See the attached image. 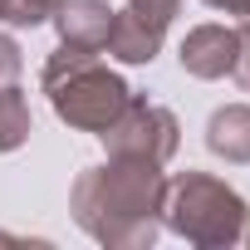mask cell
I'll use <instances>...</instances> for the list:
<instances>
[{
	"label": "cell",
	"mask_w": 250,
	"mask_h": 250,
	"mask_svg": "<svg viewBox=\"0 0 250 250\" xmlns=\"http://www.w3.org/2000/svg\"><path fill=\"white\" fill-rule=\"evenodd\" d=\"M162 201H167V172L157 162L113 157V152L83 167L69 187L74 226L108 250H147L162 235Z\"/></svg>",
	"instance_id": "obj_1"
},
{
	"label": "cell",
	"mask_w": 250,
	"mask_h": 250,
	"mask_svg": "<svg viewBox=\"0 0 250 250\" xmlns=\"http://www.w3.org/2000/svg\"><path fill=\"white\" fill-rule=\"evenodd\" d=\"M40 88H44V98H49L59 123H69L74 133H93V138L133 98L128 79H123L118 69H108L93 49H69V44H59L44 59Z\"/></svg>",
	"instance_id": "obj_2"
},
{
	"label": "cell",
	"mask_w": 250,
	"mask_h": 250,
	"mask_svg": "<svg viewBox=\"0 0 250 250\" xmlns=\"http://www.w3.org/2000/svg\"><path fill=\"white\" fill-rule=\"evenodd\" d=\"M250 226V201L216 172H177L167 177L162 230L182 235L196 250H230Z\"/></svg>",
	"instance_id": "obj_3"
},
{
	"label": "cell",
	"mask_w": 250,
	"mask_h": 250,
	"mask_svg": "<svg viewBox=\"0 0 250 250\" xmlns=\"http://www.w3.org/2000/svg\"><path fill=\"white\" fill-rule=\"evenodd\" d=\"M98 143H103V152H113V157H143V162L167 167V162L177 157V147H182V123H177V113H172L167 103L133 93L128 108H123L108 128L98 133Z\"/></svg>",
	"instance_id": "obj_4"
},
{
	"label": "cell",
	"mask_w": 250,
	"mask_h": 250,
	"mask_svg": "<svg viewBox=\"0 0 250 250\" xmlns=\"http://www.w3.org/2000/svg\"><path fill=\"white\" fill-rule=\"evenodd\" d=\"M235 49H240V25H221V20H206V25H191L177 44V64L182 74L191 79H230L235 69Z\"/></svg>",
	"instance_id": "obj_5"
},
{
	"label": "cell",
	"mask_w": 250,
	"mask_h": 250,
	"mask_svg": "<svg viewBox=\"0 0 250 250\" xmlns=\"http://www.w3.org/2000/svg\"><path fill=\"white\" fill-rule=\"evenodd\" d=\"M167 44V25L138 15V10H113V30L103 40V54L118 64H152Z\"/></svg>",
	"instance_id": "obj_6"
},
{
	"label": "cell",
	"mask_w": 250,
	"mask_h": 250,
	"mask_svg": "<svg viewBox=\"0 0 250 250\" xmlns=\"http://www.w3.org/2000/svg\"><path fill=\"white\" fill-rule=\"evenodd\" d=\"M49 25H54L59 44L103 54V40L113 30V5L108 0H59V10H54Z\"/></svg>",
	"instance_id": "obj_7"
},
{
	"label": "cell",
	"mask_w": 250,
	"mask_h": 250,
	"mask_svg": "<svg viewBox=\"0 0 250 250\" xmlns=\"http://www.w3.org/2000/svg\"><path fill=\"white\" fill-rule=\"evenodd\" d=\"M206 152L226 167H250V103H221L206 118Z\"/></svg>",
	"instance_id": "obj_8"
},
{
	"label": "cell",
	"mask_w": 250,
	"mask_h": 250,
	"mask_svg": "<svg viewBox=\"0 0 250 250\" xmlns=\"http://www.w3.org/2000/svg\"><path fill=\"white\" fill-rule=\"evenodd\" d=\"M35 133V113H30V98L20 83L0 88V152H20Z\"/></svg>",
	"instance_id": "obj_9"
},
{
	"label": "cell",
	"mask_w": 250,
	"mask_h": 250,
	"mask_svg": "<svg viewBox=\"0 0 250 250\" xmlns=\"http://www.w3.org/2000/svg\"><path fill=\"white\" fill-rule=\"evenodd\" d=\"M59 10V0H0V25L5 30H40Z\"/></svg>",
	"instance_id": "obj_10"
},
{
	"label": "cell",
	"mask_w": 250,
	"mask_h": 250,
	"mask_svg": "<svg viewBox=\"0 0 250 250\" xmlns=\"http://www.w3.org/2000/svg\"><path fill=\"white\" fill-rule=\"evenodd\" d=\"M20 74H25V54H20V40L0 25V88H10V83H20Z\"/></svg>",
	"instance_id": "obj_11"
},
{
	"label": "cell",
	"mask_w": 250,
	"mask_h": 250,
	"mask_svg": "<svg viewBox=\"0 0 250 250\" xmlns=\"http://www.w3.org/2000/svg\"><path fill=\"white\" fill-rule=\"evenodd\" d=\"M128 10H138V15H147L157 25H172L182 15V0H128Z\"/></svg>",
	"instance_id": "obj_12"
},
{
	"label": "cell",
	"mask_w": 250,
	"mask_h": 250,
	"mask_svg": "<svg viewBox=\"0 0 250 250\" xmlns=\"http://www.w3.org/2000/svg\"><path fill=\"white\" fill-rule=\"evenodd\" d=\"M230 79L250 93V25H240V49H235V69H230Z\"/></svg>",
	"instance_id": "obj_13"
},
{
	"label": "cell",
	"mask_w": 250,
	"mask_h": 250,
	"mask_svg": "<svg viewBox=\"0 0 250 250\" xmlns=\"http://www.w3.org/2000/svg\"><path fill=\"white\" fill-rule=\"evenodd\" d=\"M230 15H235V25H250V0H235Z\"/></svg>",
	"instance_id": "obj_14"
},
{
	"label": "cell",
	"mask_w": 250,
	"mask_h": 250,
	"mask_svg": "<svg viewBox=\"0 0 250 250\" xmlns=\"http://www.w3.org/2000/svg\"><path fill=\"white\" fill-rule=\"evenodd\" d=\"M201 5H211V10H226V15H230V10H235V0H201Z\"/></svg>",
	"instance_id": "obj_15"
},
{
	"label": "cell",
	"mask_w": 250,
	"mask_h": 250,
	"mask_svg": "<svg viewBox=\"0 0 250 250\" xmlns=\"http://www.w3.org/2000/svg\"><path fill=\"white\" fill-rule=\"evenodd\" d=\"M0 245H30L25 235H10V230H0Z\"/></svg>",
	"instance_id": "obj_16"
}]
</instances>
